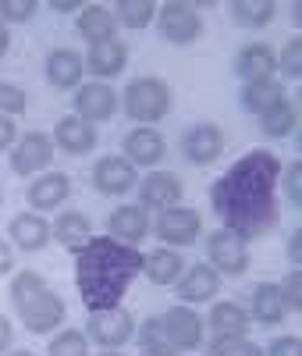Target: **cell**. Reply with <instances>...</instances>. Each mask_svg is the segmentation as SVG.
Returning <instances> with one entry per match:
<instances>
[{"label": "cell", "instance_id": "obj_7", "mask_svg": "<svg viewBox=\"0 0 302 356\" xmlns=\"http://www.w3.org/2000/svg\"><path fill=\"white\" fill-rule=\"evenodd\" d=\"M15 310H18V321L25 324V332H33V335H47V332L60 328V324H65V317H68L65 300H60L50 285H47L43 292H36L33 300L18 303Z\"/></svg>", "mask_w": 302, "mask_h": 356}, {"label": "cell", "instance_id": "obj_41", "mask_svg": "<svg viewBox=\"0 0 302 356\" xmlns=\"http://www.w3.org/2000/svg\"><path fill=\"white\" fill-rule=\"evenodd\" d=\"M25 107H28L25 89H18L15 82H0V114L15 118V114H25Z\"/></svg>", "mask_w": 302, "mask_h": 356}, {"label": "cell", "instance_id": "obj_4", "mask_svg": "<svg viewBox=\"0 0 302 356\" xmlns=\"http://www.w3.org/2000/svg\"><path fill=\"white\" fill-rule=\"evenodd\" d=\"M153 22L160 29V36L174 47H189L203 36V15L196 4H185V0H167V4H160Z\"/></svg>", "mask_w": 302, "mask_h": 356}, {"label": "cell", "instance_id": "obj_48", "mask_svg": "<svg viewBox=\"0 0 302 356\" xmlns=\"http://www.w3.org/2000/svg\"><path fill=\"white\" fill-rule=\"evenodd\" d=\"M8 50H11V33H8V25L0 22V57H4Z\"/></svg>", "mask_w": 302, "mask_h": 356}, {"label": "cell", "instance_id": "obj_9", "mask_svg": "<svg viewBox=\"0 0 302 356\" xmlns=\"http://www.w3.org/2000/svg\"><path fill=\"white\" fill-rule=\"evenodd\" d=\"M53 161V139L47 132H25L11 146V171L22 178H36L50 168Z\"/></svg>", "mask_w": 302, "mask_h": 356}, {"label": "cell", "instance_id": "obj_50", "mask_svg": "<svg viewBox=\"0 0 302 356\" xmlns=\"http://www.w3.org/2000/svg\"><path fill=\"white\" fill-rule=\"evenodd\" d=\"M100 356H121V353H117V349H103Z\"/></svg>", "mask_w": 302, "mask_h": 356}, {"label": "cell", "instance_id": "obj_49", "mask_svg": "<svg viewBox=\"0 0 302 356\" xmlns=\"http://www.w3.org/2000/svg\"><path fill=\"white\" fill-rule=\"evenodd\" d=\"M8 356H36L33 349H8Z\"/></svg>", "mask_w": 302, "mask_h": 356}, {"label": "cell", "instance_id": "obj_5", "mask_svg": "<svg viewBox=\"0 0 302 356\" xmlns=\"http://www.w3.org/2000/svg\"><path fill=\"white\" fill-rule=\"evenodd\" d=\"M206 264L214 267V271L224 278H238V275H246L249 271V246L246 239H238L235 232L228 228H217V232H210L206 235Z\"/></svg>", "mask_w": 302, "mask_h": 356}, {"label": "cell", "instance_id": "obj_51", "mask_svg": "<svg viewBox=\"0 0 302 356\" xmlns=\"http://www.w3.org/2000/svg\"><path fill=\"white\" fill-rule=\"evenodd\" d=\"M0 203H4V193H0Z\"/></svg>", "mask_w": 302, "mask_h": 356}, {"label": "cell", "instance_id": "obj_14", "mask_svg": "<svg viewBox=\"0 0 302 356\" xmlns=\"http://www.w3.org/2000/svg\"><path fill=\"white\" fill-rule=\"evenodd\" d=\"M174 292H178V300L185 303V307L210 303V300L221 292V275H217L206 260H203V264H192V267H185V271H181V278L174 282Z\"/></svg>", "mask_w": 302, "mask_h": 356}, {"label": "cell", "instance_id": "obj_32", "mask_svg": "<svg viewBox=\"0 0 302 356\" xmlns=\"http://www.w3.org/2000/svg\"><path fill=\"white\" fill-rule=\"evenodd\" d=\"M228 11H231V22L242 29H267L278 15V4L274 0H231Z\"/></svg>", "mask_w": 302, "mask_h": 356}, {"label": "cell", "instance_id": "obj_29", "mask_svg": "<svg viewBox=\"0 0 302 356\" xmlns=\"http://www.w3.org/2000/svg\"><path fill=\"white\" fill-rule=\"evenodd\" d=\"M281 97H288V89L285 82L274 75V79H263V82H246L242 86V93H238V107L246 111V114H263L270 104H278Z\"/></svg>", "mask_w": 302, "mask_h": 356}, {"label": "cell", "instance_id": "obj_34", "mask_svg": "<svg viewBox=\"0 0 302 356\" xmlns=\"http://www.w3.org/2000/svg\"><path fill=\"white\" fill-rule=\"evenodd\" d=\"M47 356H89V339L78 328H65L57 332L47 346Z\"/></svg>", "mask_w": 302, "mask_h": 356}, {"label": "cell", "instance_id": "obj_12", "mask_svg": "<svg viewBox=\"0 0 302 356\" xmlns=\"http://www.w3.org/2000/svg\"><path fill=\"white\" fill-rule=\"evenodd\" d=\"M181 154H185V161L196 164V168L214 164L224 154V132H221V125L199 122V125L185 129V136H181Z\"/></svg>", "mask_w": 302, "mask_h": 356}, {"label": "cell", "instance_id": "obj_18", "mask_svg": "<svg viewBox=\"0 0 302 356\" xmlns=\"http://www.w3.org/2000/svg\"><path fill=\"white\" fill-rule=\"evenodd\" d=\"M107 235L117 243H125V246H139L149 235V214L139 203H121L107 218Z\"/></svg>", "mask_w": 302, "mask_h": 356}, {"label": "cell", "instance_id": "obj_10", "mask_svg": "<svg viewBox=\"0 0 302 356\" xmlns=\"http://www.w3.org/2000/svg\"><path fill=\"white\" fill-rule=\"evenodd\" d=\"M75 118H82V122L97 125V122H110V118L117 114L121 100L117 93L107 86V82H82L75 89Z\"/></svg>", "mask_w": 302, "mask_h": 356}, {"label": "cell", "instance_id": "obj_26", "mask_svg": "<svg viewBox=\"0 0 302 356\" xmlns=\"http://www.w3.org/2000/svg\"><path fill=\"white\" fill-rule=\"evenodd\" d=\"M8 235H11V243H15L22 253H40V250H47V243H50V225H47V218H40V214H18V218L8 225Z\"/></svg>", "mask_w": 302, "mask_h": 356}, {"label": "cell", "instance_id": "obj_19", "mask_svg": "<svg viewBox=\"0 0 302 356\" xmlns=\"http://www.w3.org/2000/svg\"><path fill=\"white\" fill-rule=\"evenodd\" d=\"M121 150H125V161L132 168H157L167 157V143L157 129H132L121 143Z\"/></svg>", "mask_w": 302, "mask_h": 356}, {"label": "cell", "instance_id": "obj_42", "mask_svg": "<svg viewBox=\"0 0 302 356\" xmlns=\"http://www.w3.org/2000/svg\"><path fill=\"white\" fill-rule=\"evenodd\" d=\"M263 356H302V339L299 335H278V339H270Z\"/></svg>", "mask_w": 302, "mask_h": 356}, {"label": "cell", "instance_id": "obj_16", "mask_svg": "<svg viewBox=\"0 0 302 356\" xmlns=\"http://www.w3.org/2000/svg\"><path fill=\"white\" fill-rule=\"evenodd\" d=\"M25 196H28L33 211H57V207H65L68 196H72V178L65 171H43L28 182Z\"/></svg>", "mask_w": 302, "mask_h": 356}, {"label": "cell", "instance_id": "obj_35", "mask_svg": "<svg viewBox=\"0 0 302 356\" xmlns=\"http://www.w3.org/2000/svg\"><path fill=\"white\" fill-rule=\"evenodd\" d=\"M278 72H281L285 82H299V79H302V40H299V36H292V40L281 47V54H278Z\"/></svg>", "mask_w": 302, "mask_h": 356}, {"label": "cell", "instance_id": "obj_15", "mask_svg": "<svg viewBox=\"0 0 302 356\" xmlns=\"http://www.w3.org/2000/svg\"><path fill=\"white\" fill-rule=\"evenodd\" d=\"M93 186L103 196H125L139 186V171L125 161V157H100L93 164Z\"/></svg>", "mask_w": 302, "mask_h": 356}, {"label": "cell", "instance_id": "obj_28", "mask_svg": "<svg viewBox=\"0 0 302 356\" xmlns=\"http://www.w3.org/2000/svg\"><path fill=\"white\" fill-rule=\"evenodd\" d=\"M249 317H253V321H260L263 328H278V324H285L288 310H285V303H281V292H278V285H274V282H260V285L253 289V307H249Z\"/></svg>", "mask_w": 302, "mask_h": 356}, {"label": "cell", "instance_id": "obj_44", "mask_svg": "<svg viewBox=\"0 0 302 356\" xmlns=\"http://www.w3.org/2000/svg\"><path fill=\"white\" fill-rule=\"evenodd\" d=\"M288 264L302 267V228H292V235H288Z\"/></svg>", "mask_w": 302, "mask_h": 356}, {"label": "cell", "instance_id": "obj_25", "mask_svg": "<svg viewBox=\"0 0 302 356\" xmlns=\"http://www.w3.org/2000/svg\"><path fill=\"white\" fill-rule=\"evenodd\" d=\"M78 36L89 43V47H97V43H110L117 40V22H114V11L103 8V4H82L78 11Z\"/></svg>", "mask_w": 302, "mask_h": 356}, {"label": "cell", "instance_id": "obj_22", "mask_svg": "<svg viewBox=\"0 0 302 356\" xmlns=\"http://www.w3.org/2000/svg\"><path fill=\"white\" fill-rule=\"evenodd\" d=\"M85 72L89 75H97V82H107V79H117L121 72H125L128 65V47L121 43V40H110V43H97V47H89L85 54Z\"/></svg>", "mask_w": 302, "mask_h": 356}, {"label": "cell", "instance_id": "obj_24", "mask_svg": "<svg viewBox=\"0 0 302 356\" xmlns=\"http://www.w3.org/2000/svg\"><path fill=\"white\" fill-rule=\"evenodd\" d=\"M181 271H185V260H181L178 250L171 246H157V250H149L142 253V275L149 285H174L181 278Z\"/></svg>", "mask_w": 302, "mask_h": 356}, {"label": "cell", "instance_id": "obj_43", "mask_svg": "<svg viewBox=\"0 0 302 356\" xmlns=\"http://www.w3.org/2000/svg\"><path fill=\"white\" fill-rule=\"evenodd\" d=\"M15 143H18V125H15V118L0 114V154H4V150H11Z\"/></svg>", "mask_w": 302, "mask_h": 356}, {"label": "cell", "instance_id": "obj_38", "mask_svg": "<svg viewBox=\"0 0 302 356\" xmlns=\"http://www.w3.org/2000/svg\"><path fill=\"white\" fill-rule=\"evenodd\" d=\"M278 292H281V303L288 314H302V271L292 267V271L278 282Z\"/></svg>", "mask_w": 302, "mask_h": 356}, {"label": "cell", "instance_id": "obj_11", "mask_svg": "<svg viewBox=\"0 0 302 356\" xmlns=\"http://www.w3.org/2000/svg\"><path fill=\"white\" fill-rule=\"evenodd\" d=\"M139 207L142 211H167V207H178L181 196H185V186L174 171H149L146 178H139Z\"/></svg>", "mask_w": 302, "mask_h": 356}, {"label": "cell", "instance_id": "obj_45", "mask_svg": "<svg viewBox=\"0 0 302 356\" xmlns=\"http://www.w3.org/2000/svg\"><path fill=\"white\" fill-rule=\"evenodd\" d=\"M11 342H15V324L8 314H0V353H8Z\"/></svg>", "mask_w": 302, "mask_h": 356}, {"label": "cell", "instance_id": "obj_33", "mask_svg": "<svg viewBox=\"0 0 302 356\" xmlns=\"http://www.w3.org/2000/svg\"><path fill=\"white\" fill-rule=\"evenodd\" d=\"M110 11H114V22L125 25V29H146L149 22L157 18L153 0H117Z\"/></svg>", "mask_w": 302, "mask_h": 356}, {"label": "cell", "instance_id": "obj_17", "mask_svg": "<svg viewBox=\"0 0 302 356\" xmlns=\"http://www.w3.org/2000/svg\"><path fill=\"white\" fill-rule=\"evenodd\" d=\"M160 321H164V328H167V335H171V342L185 353V349H199L203 346V317L192 310V307H185V303H178V307H167L164 314H160Z\"/></svg>", "mask_w": 302, "mask_h": 356}, {"label": "cell", "instance_id": "obj_40", "mask_svg": "<svg viewBox=\"0 0 302 356\" xmlns=\"http://www.w3.org/2000/svg\"><path fill=\"white\" fill-rule=\"evenodd\" d=\"M40 11L36 0H0V22H15V25H25L33 22V15Z\"/></svg>", "mask_w": 302, "mask_h": 356}, {"label": "cell", "instance_id": "obj_39", "mask_svg": "<svg viewBox=\"0 0 302 356\" xmlns=\"http://www.w3.org/2000/svg\"><path fill=\"white\" fill-rule=\"evenodd\" d=\"M278 189H285V200H288V207H302V161H292V164H285L281 168V182H278Z\"/></svg>", "mask_w": 302, "mask_h": 356}, {"label": "cell", "instance_id": "obj_36", "mask_svg": "<svg viewBox=\"0 0 302 356\" xmlns=\"http://www.w3.org/2000/svg\"><path fill=\"white\" fill-rule=\"evenodd\" d=\"M47 289V278L40 275V271H18L15 278H11V303L18 307V303H25V300H33L36 292H43Z\"/></svg>", "mask_w": 302, "mask_h": 356}, {"label": "cell", "instance_id": "obj_6", "mask_svg": "<svg viewBox=\"0 0 302 356\" xmlns=\"http://www.w3.org/2000/svg\"><path fill=\"white\" fill-rule=\"evenodd\" d=\"M132 335H135V317L125 307L93 310L85 321V339L97 342L100 349H121L132 342Z\"/></svg>", "mask_w": 302, "mask_h": 356}, {"label": "cell", "instance_id": "obj_37", "mask_svg": "<svg viewBox=\"0 0 302 356\" xmlns=\"http://www.w3.org/2000/svg\"><path fill=\"white\" fill-rule=\"evenodd\" d=\"M206 356H263V349L249 339H214L206 346Z\"/></svg>", "mask_w": 302, "mask_h": 356}, {"label": "cell", "instance_id": "obj_46", "mask_svg": "<svg viewBox=\"0 0 302 356\" xmlns=\"http://www.w3.org/2000/svg\"><path fill=\"white\" fill-rule=\"evenodd\" d=\"M15 271V250L8 239H0V275H11Z\"/></svg>", "mask_w": 302, "mask_h": 356}, {"label": "cell", "instance_id": "obj_31", "mask_svg": "<svg viewBox=\"0 0 302 356\" xmlns=\"http://www.w3.org/2000/svg\"><path fill=\"white\" fill-rule=\"evenodd\" d=\"M135 332H139V349H142V356H178V353H181V349L171 342V335H167V328H164L160 314L146 317Z\"/></svg>", "mask_w": 302, "mask_h": 356}, {"label": "cell", "instance_id": "obj_23", "mask_svg": "<svg viewBox=\"0 0 302 356\" xmlns=\"http://www.w3.org/2000/svg\"><path fill=\"white\" fill-rule=\"evenodd\" d=\"M206 324L214 328V339H246V335L253 332L249 310L238 307V303H228V300H221V303L210 307Z\"/></svg>", "mask_w": 302, "mask_h": 356}, {"label": "cell", "instance_id": "obj_27", "mask_svg": "<svg viewBox=\"0 0 302 356\" xmlns=\"http://www.w3.org/2000/svg\"><path fill=\"white\" fill-rule=\"evenodd\" d=\"M295 129H299V107H295L292 97H281L278 104H270V107L260 114V132H263V139H288Z\"/></svg>", "mask_w": 302, "mask_h": 356}, {"label": "cell", "instance_id": "obj_30", "mask_svg": "<svg viewBox=\"0 0 302 356\" xmlns=\"http://www.w3.org/2000/svg\"><path fill=\"white\" fill-rule=\"evenodd\" d=\"M50 239H57L65 250H78L85 246L89 239H93V221H89L82 211H65V214H57L53 228H50Z\"/></svg>", "mask_w": 302, "mask_h": 356}, {"label": "cell", "instance_id": "obj_21", "mask_svg": "<svg viewBox=\"0 0 302 356\" xmlns=\"http://www.w3.org/2000/svg\"><path fill=\"white\" fill-rule=\"evenodd\" d=\"M43 75L53 89H78L82 86V75H85V65H82V57L68 47H57L47 54V61H43Z\"/></svg>", "mask_w": 302, "mask_h": 356}, {"label": "cell", "instance_id": "obj_3", "mask_svg": "<svg viewBox=\"0 0 302 356\" xmlns=\"http://www.w3.org/2000/svg\"><path fill=\"white\" fill-rule=\"evenodd\" d=\"M121 107H125V114L132 118V122L139 125H157L164 122V118L171 114L174 107V93H171V86L157 75H139L125 86V93L117 97Z\"/></svg>", "mask_w": 302, "mask_h": 356}, {"label": "cell", "instance_id": "obj_13", "mask_svg": "<svg viewBox=\"0 0 302 356\" xmlns=\"http://www.w3.org/2000/svg\"><path fill=\"white\" fill-rule=\"evenodd\" d=\"M53 150H60V154H68V157H85V154H93L97 150V143H100V136H97V129L89 125V122H82V118H75V114H65L60 122L53 125Z\"/></svg>", "mask_w": 302, "mask_h": 356}, {"label": "cell", "instance_id": "obj_20", "mask_svg": "<svg viewBox=\"0 0 302 356\" xmlns=\"http://www.w3.org/2000/svg\"><path fill=\"white\" fill-rule=\"evenodd\" d=\"M235 75L242 82H263V79H274L278 72V54L274 47L267 43H246L238 54H235Z\"/></svg>", "mask_w": 302, "mask_h": 356}, {"label": "cell", "instance_id": "obj_47", "mask_svg": "<svg viewBox=\"0 0 302 356\" xmlns=\"http://www.w3.org/2000/svg\"><path fill=\"white\" fill-rule=\"evenodd\" d=\"M50 8L60 15H72V11H82V0H50Z\"/></svg>", "mask_w": 302, "mask_h": 356}, {"label": "cell", "instance_id": "obj_8", "mask_svg": "<svg viewBox=\"0 0 302 356\" xmlns=\"http://www.w3.org/2000/svg\"><path fill=\"white\" fill-rule=\"evenodd\" d=\"M157 239L167 243L171 250H181V246H192L199 235H203V214L196 211V207H167V211L157 214Z\"/></svg>", "mask_w": 302, "mask_h": 356}, {"label": "cell", "instance_id": "obj_2", "mask_svg": "<svg viewBox=\"0 0 302 356\" xmlns=\"http://www.w3.org/2000/svg\"><path fill=\"white\" fill-rule=\"evenodd\" d=\"M139 275H142L139 246H125L110 235H93L85 246L75 250V289L89 314L121 307L125 292Z\"/></svg>", "mask_w": 302, "mask_h": 356}, {"label": "cell", "instance_id": "obj_1", "mask_svg": "<svg viewBox=\"0 0 302 356\" xmlns=\"http://www.w3.org/2000/svg\"><path fill=\"white\" fill-rule=\"evenodd\" d=\"M281 157L274 150L242 154L214 186H210V207L221 218V228L235 232L238 239H263L281 225Z\"/></svg>", "mask_w": 302, "mask_h": 356}]
</instances>
